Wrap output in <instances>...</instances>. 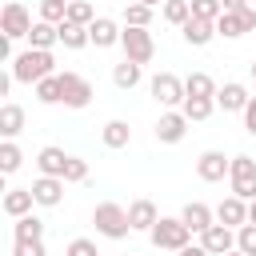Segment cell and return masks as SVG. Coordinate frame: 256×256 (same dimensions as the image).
<instances>
[{"instance_id":"6da1fadb","label":"cell","mask_w":256,"mask_h":256,"mask_svg":"<svg viewBox=\"0 0 256 256\" xmlns=\"http://www.w3.org/2000/svg\"><path fill=\"white\" fill-rule=\"evenodd\" d=\"M52 72H56L52 48H24V52H16V60H12L16 84H40V80L52 76Z\"/></svg>"},{"instance_id":"7a4b0ae2","label":"cell","mask_w":256,"mask_h":256,"mask_svg":"<svg viewBox=\"0 0 256 256\" xmlns=\"http://www.w3.org/2000/svg\"><path fill=\"white\" fill-rule=\"evenodd\" d=\"M148 240H152V248H164V252H180V248H188V244H192V228H188L180 216H160V220L152 224Z\"/></svg>"},{"instance_id":"3957f363","label":"cell","mask_w":256,"mask_h":256,"mask_svg":"<svg viewBox=\"0 0 256 256\" xmlns=\"http://www.w3.org/2000/svg\"><path fill=\"white\" fill-rule=\"evenodd\" d=\"M92 224H96V232L108 236V240H124V236L132 232L128 208H120V204H112V200H104V204L92 208Z\"/></svg>"},{"instance_id":"277c9868","label":"cell","mask_w":256,"mask_h":256,"mask_svg":"<svg viewBox=\"0 0 256 256\" xmlns=\"http://www.w3.org/2000/svg\"><path fill=\"white\" fill-rule=\"evenodd\" d=\"M148 92H152V100L160 104V108H180L184 104V80L176 76V72H156L152 76V84H148Z\"/></svg>"},{"instance_id":"5b68a950","label":"cell","mask_w":256,"mask_h":256,"mask_svg":"<svg viewBox=\"0 0 256 256\" xmlns=\"http://www.w3.org/2000/svg\"><path fill=\"white\" fill-rule=\"evenodd\" d=\"M228 184H232V196H240V200H256V160H252V156H232Z\"/></svg>"},{"instance_id":"8992f818","label":"cell","mask_w":256,"mask_h":256,"mask_svg":"<svg viewBox=\"0 0 256 256\" xmlns=\"http://www.w3.org/2000/svg\"><path fill=\"white\" fill-rule=\"evenodd\" d=\"M252 28H256V4H240L236 12H224L216 20V36H224V40H240Z\"/></svg>"},{"instance_id":"52a82bcc","label":"cell","mask_w":256,"mask_h":256,"mask_svg":"<svg viewBox=\"0 0 256 256\" xmlns=\"http://www.w3.org/2000/svg\"><path fill=\"white\" fill-rule=\"evenodd\" d=\"M120 48H124V56H128V60H136V64H148V60L156 56V40H152V32H148V28H128V24H124Z\"/></svg>"},{"instance_id":"ba28073f","label":"cell","mask_w":256,"mask_h":256,"mask_svg":"<svg viewBox=\"0 0 256 256\" xmlns=\"http://www.w3.org/2000/svg\"><path fill=\"white\" fill-rule=\"evenodd\" d=\"M0 32H4L8 40H28L32 16H28V8H24L20 0H8V4H4V12H0Z\"/></svg>"},{"instance_id":"9c48e42d","label":"cell","mask_w":256,"mask_h":256,"mask_svg":"<svg viewBox=\"0 0 256 256\" xmlns=\"http://www.w3.org/2000/svg\"><path fill=\"white\" fill-rule=\"evenodd\" d=\"M188 116L180 112V108H168V112H160V120H156V140L160 144H180L184 136H188Z\"/></svg>"},{"instance_id":"30bf717a","label":"cell","mask_w":256,"mask_h":256,"mask_svg":"<svg viewBox=\"0 0 256 256\" xmlns=\"http://www.w3.org/2000/svg\"><path fill=\"white\" fill-rule=\"evenodd\" d=\"M60 88H64V108H88L92 104V84L80 72H60Z\"/></svg>"},{"instance_id":"8fae6325","label":"cell","mask_w":256,"mask_h":256,"mask_svg":"<svg viewBox=\"0 0 256 256\" xmlns=\"http://www.w3.org/2000/svg\"><path fill=\"white\" fill-rule=\"evenodd\" d=\"M228 168H232V160H228L224 152H216V148H208V152L196 156V176H200L204 184H220V180L228 176Z\"/></svg>"},{"instance_id":"7c38bea8","label":"cell","mask_w":256,"mask_h":256,"mask_svg":"<svg viewBox=\"0 0 256 256\" xmlns=\"http://www.w3.org/2000/svg\"><path fill=\"white\" fill-rule=\"evenodd\" d=\"M200 244L212 252V256H228L232 248H236V228H228V224H212V228H204L200 232Z\"/></svg>"},{"instance_id":"4fadbf2b","label":"cell","mask_w":256,"mask_h":256,"mask_svg":"<svg viewBox=\"0 0 256 256\" xmlns=\"http://www.w3.org/2000/svg\"><path fill=\"white\" fill-rule=\"evenodd\" d=\"M64 176H36L32 180V196H36V204L40 208H56L60 200H64Z\"/></svg>"},{"instance_id":"5bb4252c","label":"cell","mask_w":256,"mask_h":256,"mask_svg":"<svg viewBox=\"0 0 256 256\" xmlns=\"http://www.w3.org/2000/svg\"><path fill=\"white\" fill-rule=\"evenodd\" d=\"M180 36H184V44H192V48H204V44H212V40H216V20L188 16V20L180 24Z\"/></svg>"},{"instance_id":"9a60e30c","label":"cell","mask_w":256,"mask_h":256,"mask_svg":"<svg viewBox=\"0 0 256 256\" xmlns=\"http://www.w3.org/2000/svg\"><path fill=\"white\" fill-rule=\"evenodd\" d=\"M88 36H92V44H96V48H112V44H120L124 28H120L116 20H108V16H96V20L88 24Z\"/></svg>"},{"instance_id":"2e32d148","label":"cell","mask_w":256,"mask_h":256,"mask_svg":"<svg viewBox=\"0 0 256 256\" xmlns=\"http://www.w3.org/2000/svg\"><path fill=\"white\" fill-rule=\"evenodd\" d=\"M248 88L244 84H236V80H228L224 88H216V108H224V112H244L248 108Z\"/></svg>"},{"instance_id":"e0dca14e","label":"cell","mask_w":256,"mask_h":256,"mask_svg":"<svg viewBox=\"0 0 256 256\" xmlns=\"http://www.w3.org/2000/svg\"><path fill=\"white\" fill-rule=\"evenodd\" d=\"M216 220L228 224V228L248 224V200H240V196H224V200L216 204Z\"/></svg>"},{"instance_id":"ac0fdd59","label":"cell","mask_w":256,"mask_h":256,"mask_svg":"<svg viewBox=\"0 0 256 256\" xmlns=\"http://www.w3.org/2000/svg\"><path fill=\"white\" fill-rule=\"evenodd\" d=\"M180 220H184V224L200 236L204 228H212V224H216V212H212L208 204H200V200H188V204L180 208Z\"/></svg>"},{"instance_id":"d6986e66","label":"cell","mask_w":256,"mask_h":256,"mask_svg":"<svg viewBox=\"0 0 256 256\" xmlns=\"http://www.w3.org/2000/svg\"><path fill=\"white\" fill-rule=\"evenodd\" d=\"M64 164H68V152L56 148V144H44V148L36 152V168H40V176H64Z\"/></svg>"},{"instance_id":"ffe728a7","label":"cell","mask_w":256,"mask_h":256,"mask_svg":"<svg viewBox=\"0 0 256 256\" xmlns=\"http://www.w3.org/2000/svg\"><path fill=\"white\" fill-rule=\"evenodd\" d=\"M32 204H36V196H32V188H8L4 192V200H0V208H4V216H28L32 212Z\"/></svg>"},{"instance_id":"44dd1931","label":"cell","mask_w":256,"mask_h":256,"mask_svg":"<svg viewBox=\"0 0 256 256\" xmlns=\"http://www.w3.org/2000/svg\"><path fill=\"white\" fill-rule=\"evenodd\" d=\"M128 220H132V232H152V224L160 220V212H156V204L152 200H132L128 204Z\"/></svg>"},{"instance_id":"7402d4cb","label":"cell","mask_w":256,"mask_h":256,"mask_svg":"<svg viewBox=\"0 0 256 256\" xmlns=\"http://www.w3.org/2000/svg\"><path fill=\"white\" fill-rule=\"evenodd\" d=\"M20 132H24V108L20 104H0V136L16 140Z\"/></svg>"},{"instance_id":"603a6c76","label":"cell","mask_w":256,"mask_h":256,"mask_svg":"<svg viewBox=\"0 0 256 256\" xmlns=\"http://www.w3.org/2000/svg\"><path fill=\"white\" fill-rule=\"evenodd\" d=\"M140 76H144V64H136V60H128V56L112 68V84H116V88H124V92H128V88H136V84H140Z\"/></svg>"},{"instance_id":"cb8c5ba5","label":"cell","mask_w":256,"mask_h":256,"mask_svg":"<svg viewBox=\"0 0 256 256\" xmlns=\"http://www.w3.org/2000/svg\"><path fill=\"white\" fill-rule=\"evenodd\" d=\"M100 140H104V148H128V144H132L128 120H108V124L100 128Z\"/></svg>"},{"instance_id":"d4e9b609","label":"cell","mask_w":256,"mask_h":256,"mask_svg":"<svg viewBox=\"0 0 256 256\" xmlns=\"http://www.w3.org/2000/svg\"><path fill=\"white\" fill-rule=\"evenodd\" d=\"M52 44H60V24L36 20L32 32H28V48H52Z\"/></svg>"},{"instance_id":"484cf974","label":"cell","mask_w":256,"mask_h":256,"mask_svg":"<svg viewBox=\"0 0 256 256\" xmlns=\"http://www.w3.org/2000/svg\"><path fill=\"white\" fill-rule=\"evenodd\" d=\"M60 44H64L68 52H80L84 44H92L88 24H72V20H64V24H60Z\"/></svg>"},{"instance_id":"4316f807","label":"cell","mask_w":256,"mask_h":256,"mask_svg":"<svg viewBox=\"0 0 256 256\" xmlns=\"http://www.w3.org/2000/svg\"><path fill=\"white\" fill-rule=\"evenodd\" d=\"M180 112L188 116V120H208L212 112H216V96H184V104H180Z\"/></svg>"},{"instance_id":"83f0119b","label":"cell","mask_w":256,"mask_h":256,"mask_svg":"<svg viewBox=\"0 0 256 256\" xmlns=\"http://www.w3.org/2000/svg\"><path fill=\"white\" fill-rule=\"evenodd\" d=\"M12 240H44V220H36L32 212L16 216L12 220Z\"/></svg>"},{"instance_id":"f1b7e54d","label":"cell","mask_w":256,"mask_h":256,"mask_svg":"<svg viewBox=\"0 0 256 256\" xmlns=\"http://www.w3.org/2000/svg\"><path fill=\"white\" fill-rule=\"evenodd\" d=\"M36 88V100L40 104H64V88H60V72H52V76H44L40 84H32Z\"/></svg>"},{"instance_id":"f546056e","label":"cell","mask_w":256,"mask_h":256,"mask_svg":"<svg viewBox=\"0 0 256 256\" xmlns=\"http://www.w3.org/2000/svg\"><path fill=\"white\" fill-rule=\"evenodd\" d=\"M184 92L188 96H216V80L208 72H188L184 76Z\"/></svg>"},{"instance_id":"4dcf8cb0","label":"cell","mask_w":256,"mask_h":256,"mask_svg":"<svg viewBox=\"0 0 256 256\" xmlns=\"http://www.w3.org/2000/svg\"><path fill=\"white\" fill-rule=\"evenodd\" d=\"M20 164H24L20 144H16V140H4V144H0V172H4V176H12Z\"/></svg>"},{"instance_id":"1f68e13d","label":"cell","mask_w":256,"mask_h":256,"mask_svg":"<svg viewBox=\"0 0 256 256\" xmlns=\"http://www.w3.org/2000/svg\"><path fill=\"white\" fill-rule=\"evenodd\" d=\"M160 16H164L168 24H176V28H180V24L192 16V4H188V0H164V4H160Z\"/></svg>"},{"instance_id":"d6a6232c","label":"cell","mask_w":256,"mask_h":256,"mask_svg":"<svg viewBox=\"0 0 256 256\" xmlns=\"http://www.w3.org/2000/svg\"><path fill=\"white\" fill-rule=\"evenodd\" d=\"M152 12H156V8H148V4L132 0V4L124 8V24H128V28H148V24H152Z\"/></svg>"},{"instance_id":"836d02e7","label":"cell","mask_w":256,"mask_h":256,"mask_svg":"<svg viewBox=\"0 0 256 256\" xmlns=\"http://www.w3.org/2000/svg\"><path fill=\"white\" fill-rule=\"evenodd\" d=\"M40 20L64 24V20H68V0H40Z\"/></svg>"},{"instance_id":"e575fe53","label":"cell","mask_w":256,"mask_h":256,"mask_svg":"<svg viewBox=\"0 0 256 256\" xmlns=\"http://www.w3.org/2000/svg\"><path fill=\"white\" fill-rule=\"evenodd\" d=\"M68 20L72 24H92L96 20V8L88 0H68Z\"/></svg>"},{"instance_id":"d590c367","label":"cell","mask_w":256,"mask_h":256,"mask_svg":"<svg viewBox=\"0 0 256 256\" xmlns=\"http://www.w3.org/2000/svg\"><path fill=\"white\" fill-rule=\"evenodd\" d=\"M64 180H68V184H84V180H88V160L68 156V164H64Z\"/></svg>"},{"instance_id":"8d00e7d4","label":"cell","mask_w":256,"mask_h":256,"mask_svg":"<svg viewBox=\"0 0 256 256\" xmlns=\"http://www.w3.org/2000/svg\"><path fill=\"white\" fill-rule=\"evenodd\" d=\"M188 4H192V16H200V20H220L224 16L220 0H188Z\"/></svg>"},{"instance_id":"74e56055","label":"cell","mask_w":256,"mask_h":256,"mask_svg":"<svg viewBox=\"0 0 256 256\" xmlns=\"http://www.w3.org/2000/svg\"><path fill=\"white\" fill-rule=\"evenodd\" d=\"M236 248L244 256H256V224H240L236 228Z\"/></svg>"},{"instance_id":"f35d334b","label":"cell","mask_w":256,"mask_h":256,"mask_svg":"<svg viewBox=\"0 0 256 256\" xmlns=\"http://www.w3.org/2000/svg\"><path fill=\"white\" fill-rule=\"evenodd\" d=\"M12 256H48L44 240H12Z\"/></svg>"},{"instance_id":"ab89813d","label":"cell","mask_w":256,"mask_h":256,"mask_svg":"<svg viewBox=\"0 0 256 256\" xmlns=\"http://www.w3.org/2000/svg\"><path fill=\"white\" fill-rule=\"evenodd\" d=\"M64 256H100V252H96V244H92L88 236H76V240L64 248Z\"/></svg>"},{"instance_id":"60d3db41","label":"cell","mask_w":256,"mask_h":256,"mask_svg":"<svg viewBox=\"0 0 256 256\" xmlns=\"http://www.w3.org/2000/svg\"><path fill=\"white\" fill-rule=\"evenodd\" d=\"M244 132L248 136H256V96L248 100V108H244Z\"/></svg>"},{"instance_id":"b9f144b4","label":"cell","mask_w":256,"mask_h":256,"mask_svg":"<svg viewBox=\"0 0 256 256\" xmlns=\"http://www.w3.org/2000/svg\"><path fill=\"white\" fill-rule=\"evenodd\" d=\"M176 256H212V252H208L204 244H188V248H180Z\"/></svg>"},{"instance_id":"7bdbcfd3","label":"cell","mask_w":256,"mask_h":256,"mask_svg":"<svg viewBox=\"0 0 256 256\" xmlns=\"http://www.w3.org/2000/svg\"><path fill=\"white\" fill-rule=\"evenodd\" d=\"M240 4H248V0H220V8H224V12H236Z\"/></svg>"},{"instance_id":"ee69618b","label":"cell","mask_w":256,"mask_h":256,"mask_svg":"<svg viewBox=\"0 0 256 256\" xmlns=\"http://www.w3.org/2000/svg\"><path fill=\"white\" fill-rule=\"evenodd\" d=\"M248 224H256V200H248Z\"/></svg>"},{"instance_id":"f6af8a7d","label":"cell","mask_w":256,"mask_h":256,"mask_svg":"<svg viewBox=\"0 0 256 256\" xmlns=\"http://www.w3.org/2000/svg\"><path fill=\"white\" fill-rule=\"evenodd\" d=\"M140 4H148V8H156V4H164V0H140Z\"/></svg>"},{"instance_id":"bcb514c9","label":"cell","mask_w":256,"mask_h":256,"mask_svg":"<svg viewBox=\"0 0 256 256\" xmlns=\"http://www.w3.org/2000/svg\"><path fill=\"white\" fill-rule=\"evenodd\" d=\"M228 256H244V252H240V248H232V252H228Z\"/></svg>"},{"instance_id":"7dc6e473","label":"cell","mask_w":256,"mask_h":256,"mask_svg":"<svg viewBox=\"0 0 256 256\" xmlns=\"http://www.w3.org/2000/svg\"><path fill=\"white\" fill-rule=\"evenodd\" d=\"M252 80H256V60H252Z\"/></svg>"},{"instance_id":"c3c4849f","label":"cell","mask_w":256,"mask_h":256,"mask_svg":"<svg viewBox=\"0 0 256 256\" xmlns=\"http://www.w3.org/2000/svg\"><path fill=\"white\" fill-rule=\"evenodd\" d=\"M248 4H256V0H248Z\"/></svg>"}]
</instances>
